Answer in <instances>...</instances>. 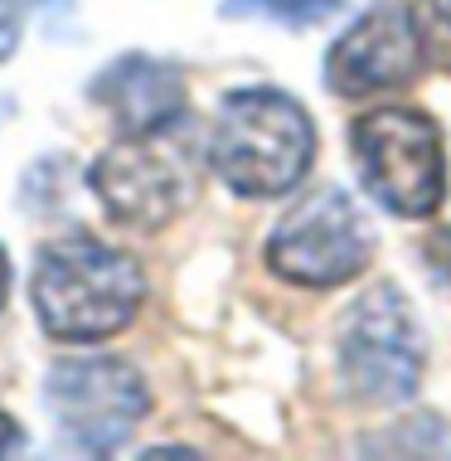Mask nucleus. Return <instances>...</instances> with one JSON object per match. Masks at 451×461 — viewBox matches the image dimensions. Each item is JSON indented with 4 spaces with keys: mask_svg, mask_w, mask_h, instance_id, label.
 <instances>
[{
    "mask_svg": "<svg viewBox=\"0 0 451 461\" xmlns=\"http://www.w3.org/2000/svg\"><path fill=\"white\" fill-rule=\"evenodd\" d=\"M30 302L54 340L97 345L136 321L146 302V272L122 248L73 233V239H54L40 248Z\"/></svg>",
    "mask_w": 451,
    "mask_h": 461,
    "instance_id": "1",
    "label": "nucleus"
},
{
    "mask_svg": "<svg viewBox=\"0 0 451 461\" xmlns=\"http://www.w3.org/2000/svg\"><path fill=\"white\" fill-rule=\"evenodd\" d=\"M316 160V122L282 88H238L219 103L209 131V170L243 199H277L306 180Z\"/></svg>",
    "mask_w": 451,
    "mask_h": 461,
    "instance_id": "2",
    "label": "nucleus"
},
{
    "mask_svg": "<svg viewBox=\"0 0 451 461\" xmlns=\"http://www.w3.org/2000/svg\"><path fill=\"white\" fill-rule=\"evenodd\" d=\"M359 185L393 219H432L446 199L442 127L422 107H369L349 131Z\"/></svg>",
    "mask_w": 451,
    "mask_h": 461,
    "instance_id": "3",
    "label": "nucleus"
},
{
    "mask_svg": "<svg viewBox=\"0 0 451 461\" xmlns=\"http://www.w3.org/2000/svg\"><path fill=\"white\" fill-rule=\"evenodd\" d=\"M175 127L180 122L160 131H122V141L107 146L87 170L93 194L127 229H166L194 199V151Z\"/></svg>",
    "mask_w": 451,
    "mask_h": 461,
    "instance_id": "4",
    "label": "nucleus"
},
{
    "mask_svg": "<svg viewBox=\"0 0 451 461\" xmlns=\"http://www.w3.org/2000/svg\"><path fill=\"white\" fill-rule=\"evenodd\" d=\"M374 258V229L359 214V204L345 190L325 185L306 194L296 209H286L277 229L267 233V267L272 277L292 286H345L369 267Z\"/></svg>",
    "mask_w": 451,
    "mask_h": 461,
    "instance_id": "5",
    "label": "nucleus"
},
{
    "mask_svg": "<svg viewBox=\"0 0 451 461\" xmlns=\"http://www.w3.org/2000/svg\"><path fill=\"white\" fill-rule=\"evenodd\" d=\"M422 345L418 316L393 286H374L349 306L340 326V374L349 393L374 408H398L422 384Z\"/></svg>",
    "mask_w": 451,
    "mask_h": 461,
    "instance_id": "6",
    "label": "nucleus"
},
{
    "mask_svg": "<svg viewBox=\"0 0 451 461\" xmlns=\"http://www.w3.org/2000/svg\"><path fill=\"white\" fill-rule=\"evenodd\" d=\"M44 398L64 442H73L78 452H112L117 442L131 438V428L150 408L146 379L127 359L107 355L59 359L44 379Z\"/></svg>",
    "mask_w": 451,
    "mask_h": 461,
    "instance_id": "7",
    "label": "nucleus"
},
{
    "mask_svg": "<svg viewBox=\"0 0 451 461\" xmlns=\"http://www.w3.org/2000/svg\"><path fill=\"white\" fill-rule=\"evenodd\" d=\"M428 68L418 15L408 5H379L359 15L325 54V88L340 97H369L388 88H408Z\"/></svg>",
    "mask_w": 451,
    "mask_h": 461,
    "instance_id": "8",
    "label": "nucleus"
},
{
    "mask_svg": "<svg viewBox=\"0 0 451 461\" xmlns=\"http://www.w3.org/2000/svg\"><path fill=\"white\" fill-rule=\"evenodd\" d=\"M93 97L117 117L122 131H160L185 117V78L160 59L127 54L93 83Z\"/></svg>",
    "mask_w": 451,
    "mask_h": 461,
    "instance_id": "9",
    "label": "nucleus"
},
{
    "mask_svg": "<svg viewBox=\"0 0 451 461\" xmlns=\"http://www.w3.org/2000/svg\"><path fill=\"white\" fill-rule=\"evenodd\" d=\"M335 10H345V0H223L229 20H267L282 30H311Z\"/></svg>",
    "mask_w": 451,
    "mask_h": 461,
    "instance_id": "10",
    "label": "nucleus"
},
{
    "mask_svg": "<svg viewBox=\"0 0 451 461\" xmlns=\"http://www.w3.org/2000/svg\"><path fill=\"white\" fill-rule=\"evenodd\" d=\"M412 15H418L422 44H428V64L451 68V0H418Z\"/></svg>",
    "mask_w": 451,
    "mask_h": 461,
    "instance_id": "11",
    "label": "nucleus"
},
{
    "mask_svg": "<svg viewBox=\"0 0 451 461\" xmlns=\"http://www.w3.org/2000/svg\"><path fill=\"white\" fill-rule=\"evenodd\" d=\"M15 30H20L15 0H0V59H10V49H15Z\"/></svg>",
    "mask_w": 451,
    "mask_h": 461,
    "instance_id": "12",
    "label": "nucleus"
},
{
    "mask_svg": "<svg viewBox=\"0 0 451 461\" xmlns=\"http://www.w3.org/2000/svg\"><path fill=\"white\" fill-rule=\"evenodd\" d=\"M20 442H24L20 422L10 418V413H0V456H15V452H20Z\"/></svg>",
    "mask_w": 451,
    "mask_h": 461,
    "instance_id": "13",
    "label": "nucleus"
},
{
    "mask_svg": "<svg viewBox=\"0 0 451 461\" xmlns=\"http://www.w3.org/2000/svg\"><path fill=\"white\" fill-rule=\"evenodd\" d=\"M5 302H10V258L0 248V311H5Z\"/></svg>",
    "mask_w": 451,
    "mask_h": 461,
    "instance_id": "14",
    "label": "nucleus"
}]
</instances>
